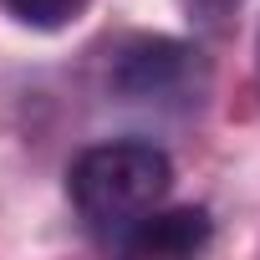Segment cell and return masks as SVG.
I'll return each mask as SVG.
<instances>
[{"label": "cell", "mask_w": 260, "mask_h": 260, "mask_svg": "<svg viewBox=\"0 0 260 260\" xmlns=\"http://www.w3.org/2000/svg\"><path fill=\"white\" fill-rule=\"evenodd\" d=\"M255 82H260V41H255Z\"/></svg>", "instance_id": "cell-6"}, {"label": "cell", "mask_w": 260, "mask_h": 260, "mask_svg": "<svg viewBox=\"0 0 260 260\" xmlns=\"http://www.w3.org/2000/svg\"><path fill=\"white\" fill-rule=\"evenodd\" d=\"M209 235H214L209 214L194 209V204H184V209H153V214H143L133 230L117 240V250L169 260V255H194V250H204Z\"/></svg>", "instance_id": "cell-3"}, {"label": "cell", "mask_w": 260, "mask_h": 260, "mask_svg": "<svg viewBox=\"0 0 260 260\" xmlns=\"http://www.w3.org/2000/svg\"><path fill=\"white\" fill-rule=\"evenodd\" d=\"M179 6H184V16H189L194 26L219 31V26H230V16L245 6V0H179Z\"/></svg>", "instance_id": "cell-5"}, {"label": "cell", "mask_w": 260, "mask_h": 260, "mask_svg": "<svg viewBox=\"0 0 260 260\" xmlns=\"http://www.w3.org/2000/svg\"><path fill=\"white\" fill-rule=\"evenodd\" d=\"M169 184H174L169 153L143 143V138L97 143L67 174V194H72L82 224L97 240H107V245H117L143 214H153L164 204Z\"/></svg>", "instance_id": "cell-1"}, {"label": "cell", "mask_w": 260, "mask_h": 260, "mask_svg": "<svg viewBox=\"0 0 260 260\" xmlns=\"http://www.w3.org/2000/svg\"><path fill=\"white\" fill-rule=\"evenodd\" d=\"M107 87L138 107H194L204 92V61L189 41L138 36L112 56Z\"/></svg>", "instance_id": "cell-2"}, {"label": "cell", "mask_w": 260, "mask_h": 260, "mask_svg": "<svg viewBox=\"0 0 260 260\" xmlns=\"http://www.w3.org/2000/svg\"><path fill=\"white\" fill-rule=\"evenodd\" d=\"M21 26H31V31H61V26H72L92 0H0Z\"/></svg>", "instance_id": "cell-4"}]
</instances>
